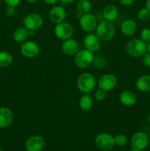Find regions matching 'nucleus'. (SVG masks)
Instances as JSON below:
<instances>
[{
    "mask_svg": "<svg viewBox=\"0 0 150 151\" xmlns=\"http://www.w3.org/2000/svg\"><path fill=\"white\" fill-rule=\"evenodd\" d=\"M96 79L90 72L81 74L76 81V86L82 94H90L96 87Z\"/></svg>",
    "mask_w": 150,
    "mask_h": 151,
    "instance_id": "nucleus-2",
    "label": "nucleus"
},
{
    "mask_svg": "<svg viewBox=\"0 0 150 151\" xmlns=\"http://www.w3.org/2000/svg\"><path fill=\"white\" fill-rule=\"evenodd\" d=\"M147 121H148L149 123L150 124V114L148 115V116H147Z\"/></svg>",
    "mask_w": 150,
    "mask_h": 151,
    "instance_id": "nucleus-40",
    "label": "nucleus"
},
{
    "mask_svg": "<svg viewBox=\"0 0 150 151\" xmlns=\"http://www.w3.org/2000/svg\"><path fill=\"white\" fill-rule=\"evenodd\" d=\"M95 144L99 150L103 151L110 150L115 145L114 137L107 133H101L96 137Z\"/></svg>",
    "mask_w": 150,
    "mask_h": 151,
    "instance_id": "nucleus-5",
    "label": "nucleus"
},
{
    "mask_svg": "<svg viewBox=\"0 0 150 151\" xmlns=\"http://www.w3.org/2000/svg\"><path fill=\"white\" fill-rule=\"evenodd\" d=\"M79 26L81 29L85 32H92L95 30L97 24V19L96 16L92 13H85L82 16V17L79 19Z\"/></svg>",
    "mask_w": 150,
    "mask_h": 151,
    "instance_id": "nucleus-7",
    "label": "nucleus"
},
{
    "mask_svg": "<svg viewBox=\"0 0 150 151\" xmlns=\"http://www.w3.org/2000/svg\"><path fill=\"white\" fill-rule=\"evenodd\" d=\"M145 7L150 11V0H146V1Z\"/></svg>",
    "mask_w": 150,
    "mask_h": 151,
    "instance_id": "nucleus-36",
    "label": "nucleus"
},
{
    "mask_svg": "<svg viewBox=\"0 0 150 151\" xmlns=\"http://www.w3.org/2000/svg\"><path fill=\"white\" fill-rule=\"evenodd\" d=\"M147 52H148L149 53H150V42L149 43L148 45H147Z\"/></svg>",
    "mask_w": 150,
    "mask_h": 151,
    "instance_id": "nucleus-39",
    "label": "nucleus"
},
{
    "mask_svg": "<svg viewBox=\"0 0 150 151\" xmlns=\"http://www.w3.org/2000/svg\"><path fill=\"white\" fill-rule=\"evenodd\" d=\"M140 38L142 41L146 43L150 42V29L149 28H144L141 31L140 33Z\"/></svg>",
    "mask_w": 150,
    "mask_h": 151,
    "instance_id": "nucleus-28",
    "label": "nucleus"
},
{
    "mask_svg": "<svg viewBox=\"0 0 150 151\" xmlns=\"http://www.w3.org/2000/svg\"><path fill=\"white\" fill-rule=\"evenodd\" d=\"M106 92L104 90L101 89V88H99L96 91L95 94H94V97H95V99L98 101H102L105 99L106 97Z\"/></svg>",
    "mask_w": 150,
    "mask_h": 151,
    "instance_id": "nucleus-29",
    "label": "nucleus"
},
{
    "mask_svg": "<svg viewBox=\"0 0 150 151\" xmlns=\"http://www.w3.org/2000/svg\"><path fill=\"white\" fill-rule=\"evenodd\" d=\"M122 33L126 36H131L135 33L137 30V24L132 19H129L124 21L121 26Z\"/></svg>",
    "mask_w": 150,
    "mask_h": 151,
    "instance_id": "nucleus-19",
    "label": "nucleus"
},
{
    "mask_svg": "<svg viewBox=\"0 0 150 151\" xmlns=\"http://www.w3.org/2000/svg\"><path fill=\"white\" fill-rule=\"evenodd\" d=\"M138 19L140 21H146L150 18V11L146 7H142L138 12Z\"/></svg>",
    "mask_w": 150,
    "mask_h": 151,
    "instance_id": "nucleus-27",
    "label": "nucleus"
},
{
    "mask_svg": "<svg viewBox=\"0 0 150 151\" xmlns=\"http://www.w3.org/2000/svg\"><path fill=\"white\" fill-rule=\"evenodd\" d=\"M13 56L7 51L0 52V67L4 68L10 66L13 63Z\"/></svg>",
    "mask_w": 150,
    "mask_h": 151,
    "instance_id": "nucleus-23",
    "label": "nucleus"
},
{
    "mask_svg": "<svg viewBox=\"0 0 150 151\" xmlns=\"http://www.w3.org/2000/svg\"><path fill=\"white\" fill-rule=\"evenodd\" d=\"M0 151H2V150H1V147H0Z\"/></svg>",
    "mask_w": 150,
    "mask_h": 151,
    "instance_id": "nucleus-44",
    "label": "nucleus"
},
{
    "mask_svg": "<svg viewBox=\"0 0 150 151\" xmlns=\"http://www.w3.org/2000/svg\"><path fill=\"white\" fill-rule=\"evenodd\" d=\"M13 119V113L10 109L7 107L0 108V128H6L10 126Z\"/></svg>",
    "mask_w": 150,
    "mask_h": 151,
    "instance_id": "nucleus-15",
    "label": "nucleus"
},
{
    "mask_svg": "<svg viewBox=\"0 0 150 151\" xmlns=\"http://www.w3.org/2000/svg\"><path fill=\"white\" fill-rule=\"evenodd\" d=\"M61 49L63 52L67 55H75L79 51V44L76 40L71 38L63 41Z\"/></svg>",
    "mask_w": 150,
    "mask_h": 151,
    "instance_id": "nucleus-16",
    "label": "nucleus"
},
{
    "mask_svg": "<svg viewBox=\"0 0 150 151\" xmlns=\"http://www.w3.org/2000/svg\"><path fill=\"white\" fill-rule=\"evenodd\" d=\"M149 138L150 139V129H149Z\"/></svg>",
    "mask_w": 150,
    "mask_h": 151,
    "instance_id": "nucleus-42",
    "label": "nucleus"
},
{
    "mask_svg": "<svg viewBox=\"0 0 150 151\" xmlns=\"http://www.w3.org/2000/svg\"><path fill=\"white\" fill-rule=\"evenodd\" d=\"M83 45L85 49L94 52L98 51L101 47V41L96 34L90 32L87 34L83 39Z\"/></svg>",
    "mask_w": 150,
    "mask_h": 151,
    "instance_id": "nucleus-13",
    "label": "nucleus"
},
{
    "mask_svg": "<svg viewBox=\"0 0 150 151\" xmlns=\"http://www.w3.org/2000/svg\"><path fill=\"white\" fill-rule=\"evenodd\" d=\"M120 102L126 107L133 106L136 103L137 97L135 93L129 90H124L119 95Z\"/></svg>",
    "mask_w": 150,
    "mask_h": 151,
    "instance_id": "nucleus-17",
    "label": "nucleus"
},
{
    "mask_svg": "<svg viewBox=\"0 0 150 151\" xmlns=\"http://www.w3.org/2000/svg\"><path fill=\"white\" fill-rule=\"evenodd\" d=\"M16 7H13V6H7L6 7L5 10V15L8 17H13L16 14Z\"/></svg>",
    "mask_w": 150,
    "mask_h": 151,
    "instance_id": "nucleus-31",
    "label": "nucleus"
},
{
    "mask_svg": "<svg viewBox=\"0 0 150 151\" xmlns=\"http://www.w3.org/2000/svg\"><path fill=\"white\" fill-rule=\"evenodd\" d=\"M119 14L118 7L114 4H107L102 10V16L105 21L113 22L116 20Z\"/></svg>",
    "mask_w": 150,
    "mask_h": 151,
    "instance_id": "nucleus-18",
    "label": "nucleus"
},
{
    "mask_svg": "<svg viewBox=\"0 0 150 151\" xmlns=\"http://www.w3.org/2000/svg\"><path fill=\"white\" fill-rule=\"evenodd\" d=\"M114 137V142L119 147H123L125 146L128 142V139L126 135L124 134H118Z\"/></svg>",
    "mask_w": 150,
    "mask_h": 151,
    "instance_id": "nucleus-26",
    "label": "nucleus"
},
{
    "mask_svg": "<svg viewBox=\"0 0 150 151\" xmlns=\"http://www.w3.org/2000/svg\"><path fill=\"white\" fill-rule=\"evenodd\" d=\"M149 138L146 134L142 131L135 133L131 137V146L138 150H144L148 146Z\"/></svg>",
    "mask_w": 150,
    "mask_h": 151,
    "instance_id": "nucleus-9",
    "label": "nucleus"
},
{
    "mask_svg": "<svg viewBox=\"0 0 150 151\" xmlns=\"http://www.w3.org/2000/svg\"><path fill=\"white\" fill-rule=\"evenodd\" d=\"M20 51L22 55L27 58H33L36 57L40 52L39 46L37 43L32 41H26L22 43L20 47Z\"/></svg>",
    "mask_w": 150,
    "mask_h": 151,
    "instance_id": "nucleus-10",
    "label": "nucleus"
},
{
    "mask_svg": "<svg viewBox=\"0 0 150 151\" xmlns=\"http://www.w3.org/2000/svg\"><path fill=\"white\" fill-rule=\"evenodd\" d=\"M130 151H139V150H137V149H135V148H134V147H132V148H131Z\"/></svg>",
    "mask_w": 150,
    "mask_h": 151,
    "instance_id": "nucleus-41",
    "label": "nucleus"
},
{
    "mask_svg": "<svg viewBox=\"0 0 150 151\" xmlns=\"http://www.w3.org/2000/svg\"><path fill=\"white\" fill-rule=\"evenodd\" d=\"M140 151H147V150H145V149H144V150H140Z\"/></svg>",
    "mask_w": 150,
    "mask_h": 151,
    "instance_id": "nucleus-43",
    "label": "nucleus"
},
{
    "mask_svg": "<svg viewBox=\"0 0 150 151\" xmlns=\"http://www.w3.org/2000/svg\"><path fill=\"white\" fill-rule=\"evenodd\" d=\"M117 86V78L110 73L104 74L99 80V88L109 91L115 88Z\"/></svg>",
    "mask_w": 150,
    "mask_h": 151,
    "instance_id": "nucleus-12",
    "label": "nucleus"
},
{
    "mask_svg": "<svg viewBox=\"0 0 150 151\" xmlns=\"http://www.w3.org/2000/svg\"><path fill=\"white\" fill-rule=\"evenodd\" d=\"M126 52L130 57H142L147 52V44L141 38H133L126 44Z\"/></svg>",
    "mask_w": 150,
    "mask_h": 151,
    "instance_id": "nucleus-1",
    "label": "nucleus"
},
{
    "mask_svg": "<svg viewBox=\"0 0 150 151\" xmlns=\"http://www.w3.org/2000/svg\"><path fill=\"white\" fill-rule=\"evenodd\" d=\"M92 7V4L90 0H78L76 3L77 11L80 12L82 14L90 13Z\"/></svg>",
    "mask_w": 150,
    "mask_h": 151,
    "instance_id": "nucleus-24",
    "label": "nucleus"
},
{
    "mask_svg": "<svg viewBox=\"0 0 150 151\" xmlns=\"http://www.w3.org/2000/svg\"><path fill=\"white\" fill-rule=\"evenodd\" d=\"M136 87L139 91L146 92L150 91V75H144L138 78L136 81Z\"/></svg>",
    "mask_w": 150,
    "mask_h": 151,
    "instance_id": "nucleus-21",
    "label": "nucleus"
},
{
    "mask_svg": "<svg viewBox=\"0 0 150 151\" xmlns=\"http://www.w3.org/2000/svg\"><path fill=\"white\" fill-rule=\"evenodd\" d=\"M94 58L92 52L84 49L79 50L74 55V63L79 69H87L93 63Z\"/></svg>",
    "mask_w": 150,
    "mask_h": 151,
    "instance_id": "nucleus-4",
    "label": "nucleus"
},
{
    "mask_svg": "<svg viewBox=\"0 0 150 151\" xmlns=\"http://www.w3.org/2000/svg\"><path fill=\"white\" fill-rule=\"evenodd\" d=\"M61 2H63V4H71V3L74 2L75 0H60Z\"/></svg>",
    "mask_w": 150,
    "mask_h": 151,
    "instance_id": "nucleus-35",
    "label": "nucleus"
},
{
    "mask_svg": "<svg viewBox=\"0 0 150 151\" xmlns=\"http://www.w3.org/2000/svg\"><path fill=\"white\" fill-rule=\"evenodd\" d=\"M135 1V0H119V2L123 6H130Z\"/></svg>",
    "mask_w": 150,
    "mask_h": 151,
    "instance_id": "nucleus-33",
    "label": "nucleus"
},
{
    "mask_svg": "<svg viewBox=\"0 0 150 151\" xmlns=\"http://www.w3.org/2000/svg\"><path fill=\"white\" fill-rule=\"evenodd\" d=\"M66 12L64 7L60 5L54 6L49 13V20L54 24L63 22L66 19Z\"/></svg>",
    "mask_w": 150,
    "mask_h": 151,
    "instance_id": "nucleus-14",
    "label": "nucleus"
},
{
    "mask_svg": "<svg viewBox=\"0 0 150 151\" xmlns=\"http://www.w3.org/2000/svg\"><path fill=\"white\" fill-rule=\"evenodd\" d=\"M94 105V100L89 94H83L79 101V106L83 111H88L91 110Z\"/></svg>",
    "mask_w": 150,
    "mask_h": 151,
    "instance_id": "nucleus-22",
    "label": "nucleus"
},
{
    "mask_svg": "<svg viewBox=\"0 0 150 151\" xmlns=\"http://www.w3.org/2000/svg\"><path fill=\"white\" fill-rule=\"evenodd\" d=\"M54 31L56 37L63 41L71 38L74 34L73 27L68 22H64L55 24Z\"/></svg>",
    "mask_w": 150,
    "mask_h": 151,
    "instance_id": "nucleus-8",
    "label": "nucleus"
},
{
    "mask_svg": "<svg viewBox=\"0 0 150 151\" xmlns=\"http://www.w3.org/2000/svg\"><path fill=\"white\" fill-rule=\"evenodd\" d=\"M44 19L38 13H32L26 15L23 20L24 27L28 30H37L42 27Z\"/></svg>",
    "mask_w": 150,
    "mask_h": 151,
    "instance_id": "nucleus-6",
    "label": "nucleus"
},
{
    "mask_svg": "<svg viewBox=\"0 0 150 151\" xmlns=\"http://www.w3.org/2000/svg\"><path fill=\"white\" fill-rule=\"evenodd\" d=\"M21 0H4V3L7 6H13V7H17L20 3Z\"/></svg>",
    "mask_w": 150,
    "mask_h": 151,
    "instance_id": "nucleus-32",
    "label": "nucleus"
},
{
    "mask_svg": "<svg viewBox=\"0 0 150 151\" xmlns=\"http://www.w3.org/2000/svg\"><path fill=\"white\" fill-rule=\"evenodd\" d=\"M142 63L145 67L150 68V53L146 52L142 56Z\"/></svg>",
    "mask_w": 150,
    "mask_h": 151,
    "instance_id": "nucleus-30",
    "label": "nucleus"
},
{
    "mask_svg": "<svg viewBox=\"0 0 150 151\" xmlns=\"http://www.w3.org/2000/svg\"><path fill=\"white\" fill-rule=\"evenodd\" d=\"M29 35V30L24 27H20L16 28L13 32V39L16 42L24 43L27 41Z\"/></svg>",
    "mask_w": 150,
    "mask_h": 151,
    "instance_id": "nucleus-20",
    "label": "nucleus"
},
{
    "mask_svg": "<svg viewBox=\"0 0 150 151\" xmlns=\"http://www.w3.org/2000/svg\"><path fill=\"white\" fill-rule=\"evenodd\" d=\"M35 32L34 30H29V36H34L35 35Z\"/></svg>",
    "mask_w": 150,
    "mask_h": 151,
    "instance_id": "nucleus-37",
    "label": "nucleus"
},
{
    "mask_svg": "<svg viewBox=\"0 0 150 151\" xmlns=\"http://www.w3.org/2000/svg\"><path fill=\"white\" fill-rule=\"evenodd\" d=\"M96 35L100 41H109L115 35V27L112 22L102 21L97 24L96 27Z\"/></svg>",
    "mask_w": 150,
    "mask_h": 151,
    "instance_id": "nucleus-3",
    "label": "nucleus"
},
{
    "mask_svg": "<svg viewBox=\"0 0 150 151\" xmlns=\"http://www.w3.org/2000/svg\"><path fill=\"white\" fill-rule=\"evenodd\" d=\"M26 1L29 3H35L37 2V1H39V0H26Z\"/></svg>",
    "mask_w": 150,
    "mask_h": 151,
    "instance_id": "nucleus-38",
    "label": "nucleus"
},
{
    "mask_svg": "<svg viewBox=\"0 0 150 151\" xmlns=\"http://www.w3.org/2000/svg\"><path fill=\"white\" fill-rule=\"evenodd\" d=\"M43 1L48 5H54V4H57L59 0H43Z\"/></svg>",
    "mask_w": 150,
    "mask_h": 151,
    "instance_id": "nucleus-34",
    "label": "nucleus"
},
{
    "mask_svg": "<svg viewBox=\"0 0 150 151\" xmlns=\"http://www.w3.org/2000/svg\"><path fill=\"white\" fill-rule=\"evenodd\" d=\"M93 63H94V66L97 68L98 69H103L104 68L106 67L107 64V59L104 57L103 55H99L94 57V60H93Z\"/></svg>",
    "mask_w": 150,
    "mask_h": 151,
    "instance_id": "nucleus-25",
    "label": "nucleus"
},
{
    "mask_svg": "<svg viewBox=\"0 0 150 151\" xmlns=\"http://www.w3.org/2000/svg\"><path fill=\"white\" fill-rule=\"evenodd\" d=\"M46 142L42 137L33 135L29 137L25 142V148L27 151H41L44 148Z\"/></svg>",
    "mask_w": 150,
    "mask_h": 151,
    "instance_id": "nucleus-11",
    "label": "nucleus"
}]
</instances>
